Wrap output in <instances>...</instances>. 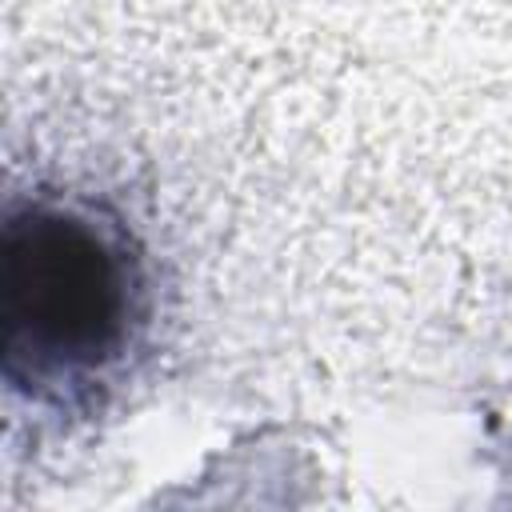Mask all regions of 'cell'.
<instances>
[{"instance_id":"obj_1","label":"cell","mask_w":512,"mask_h":512,"mask_svg":"<svg viewBox=\"0 0 512 512\" xmlns=\"http://www.w3.org/2000/svg\"><path fill=\"white\" fill-rule=\"evenodd\" d=\"M152 324L144 244L116 208L56 188L12 192L0 224V376L16 404L88 416Z\"/></svg>"}]
</instances>
